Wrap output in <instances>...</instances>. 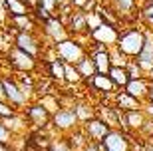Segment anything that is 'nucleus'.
Listing matches in <instances>:
<instances>
[{
    "label": "nucleus",
    "mask_w": 153,
    "mask_h": 151,
    "mask_svg": "<svg viewBox=\"0 0 153 151\" xmlns=\"http://www.w3.org/2000/svg\"><path fill=\"white\" fill-rule=\"evenodd\" d=\"M147 42V32L145 28L139 26H127L119 32V40H117V48L123 52L127 58H137V54L143 50V46Z\"/></svg>",
    "instance_id": "nucleus-1"
},
{
    "label": "nucleus",
    "mask_w": 153,
    "mask_h": 151,
    "mask_svg": "<svg viewBox=\"0 0 153 151\" xmlns=\"http://www.w3.org/2000/svg\"><path fill=\"white\" fill-rule=\"evenodd\" d=\"M85 42L88 40H79V38H74V36H70V38L62 40V42H58L56 44V52H58V58L66 64H78L82 58L88 54V48H85Z\"/></svg>",
    "instance_id": "nucleus-2"
},
{
    "label": "nucleus",
    "mask_w": 153,
    "mask_h": 151,
    "mask_svg": "<svg viewBox=\"0 0 153 151\" xmlns=\"http://www.w3.org/2000/svg\"><path fill=\"white\" fill-rule=\"evenodd\" d=\"M6 62L14 74H36V70H38V60L16 46L6 54Z\"/></svg>",
    "instance_id": "nucleus-3"
},
{
    "label": "nucleus",
    "mask_w": 153,
    "mask_h": 151,
    "mask_svg": "<svg viewBox=\"0 0 153 151\" xmlns=\"http://www.w3.org/2000/svg\"><path fill=\"white\" fill-rule=\"evenodd\" d=\"M79 125H82V123H79L78 115H76L74 107H60V109L52 115V127H54V131H58V133H62V135L72 133Z\"/></svg>",
    "instance_id": "nucleus-4"
},
{
    "label": "nucleus",
    "mask_w": 153,
    "mask_h": 151,
    "mask_svg": "<svg viewBox=\"0 0 153 151\" xmlns=\"http://www.w3.org/2000/svg\"><path fill=\"white\" fill-rule=\"evenodd\" d=\"M2 84H4V91H6V101L12 103L18 112H22L24 107L30 103V97L22 91V88L18 86L14 74H6L2 76Z\"/></svg>",
    "instance_id": "nucleus-5"
},
{
    "label": "nucleus",
    "mask_w": 153,
    "mask_h": 151,
    "mask_svg": "<svg viewBox=\"0 0 153 151\" xmlns=\"http://www.w3.org/2000/svg\"><path fill=\"white\" fill-rule=\"evenodd\" d=\"M22 115L26 118V121L36 129H44V127H48V125L52 123V113L48 112L38 100L30 101L28 106L22 109Z\"/></svg>",
    "instance_id": "nucleus-6"
},
{
    "label": "nucleus",
    "mask_w": 153,
    "mask_h": 151,
    "mask_svg": "<svg viewBox=\"0 0 153 151\" xmlns=\"http://www.w3.org/2000/svg\"><path fill=\"white\" fill-rule=\"evenodd\" d=\"M119 32H121V30H119L117 26H111V24L100 22L96 28L90 30V36H88V40L102 44L103 48H111V46H117Z\"/></svg>",
    "instance_id": "nucleus-7"
},
{
    "label": "nucleus",
    "mask_w": 153,
    "mask_h": 151,
    "mask_svg": "<svg viewBox=\"0 0 153 151\" xmlns=\"http://www.w3.org/2000/svg\"><path fill=\"white\" fill-rule=\"evenodd\" d=\"M14 46L20 48L22 52H26V54H30V56H34L36 60L42 58L46 48V46L40 44V38L36 36V32H16L14 34Z\"/></svg>",
    "instance_id": "nucleus-8"
},
{
    "label": "nucleus",
    "mask_w": 153,
    "mask_h": 151,
    "mask_svg": "<svg viewBox=\"0 0 153 151\" xmlns=\"http://www.w3.org/2000/svg\"><path fill=\"white\" fill-rule=\"evenodd\" d=\"M44 28H42V32H44V38L50 42V44L56 46L58 42H62V40L70 38V32H68V26H66V22H64L60 16H52L48 18L44 24H42Z\"/></svg>",
    "instance_id": "nucleus-9"
},
{
    "label": "nucleus",
    "mask_w": 153,
    "mask_h": 151,
    "mask_svg": "<svg viewBox=\"0 0 153 151\" xmlns=\"http://www.w3.org/2000/svg\"><path fill=\"white\" fill-rule=\"evenodd\" d=\"M102 151H131V139L123 129H109L105 139L100 143Z\"/></svg>",
    "instance_id": "nucleus-10"
},
{
    "label": "nucleus",
    "mask_w": 153,
    "mask_h": 151,
    "mask_svg": "<svg viewBox=\"0 0 153 151\" xmlns=\"http://www.w3.org/2000/svg\"><path fill=\"white\" fill-rule=\"evenodd\" d=\"M82 129H84L85 137L90 139V143H102V141L105 139V135L109 133L111 127H109L102 118L96 115V118H91V119H88V121L82 123Z\"/></svg>",
    "instance_id": "nucleus-11"
},
{
    "label": "nucleus",
    "mask_w": 153,
    "mask_h": 151,
    "mask_svg": "<svg viewBox=\"0 0 153 151\" xmlns=\"http://www.w3.org/2000/svg\"><path fill=\"white\" fill-rule=\"evenodd\" d=\"M147 115H145V112L141 109H133V112H123L121 113V118H119V129H123V131H127V133H131V131H141L143 125L147 123Z\"/></svg>",
    "instance_id": "nucleus-12"
},
{
    "label": "nucleus",
    "mask_w": 153,
    "mask_h": 151,
    "mask_svg": "<svg viewBox=\"0 0 153 151\" xmlns=\"http://www.w3.org/2000/svg\"><path fill=\"white\" fill-rule=\"evenodd\" d=\"M68 32L70 36H74V38H84L88 40V36H90V24H88V12L84 10H74V14L70 16L68 20Z\"/></svg>",
    "instance_id": "nucleus-13"
},
{
    "label": "nucleus",
    "mask_w": 153,
    "mask_h": 151,
    "mask_svg": "<svg viewBox=\"0 0 153 151\" xmlns=\"http://www.w3.org/2000/svg\"><path fill=\"white\" fill-rule=\"evenodd\" d=\"M85 86H90L94 91H97V94L102 95H108L109 100H111V95L117 91V88H115V84L111 82V78H109L108 74H96L91 80H88V82H84Z\"/></svg>",
    "instance_id": "nucleus-14"
},
{
    "label": "nucleus",
    "mask_w": 153,
    "mask_h": 151,
    "mask_svg": "<svg viewBox=\"0 0 153 151\" xmlns=\"http://www.w3.org/2000/svg\"><path fill=\"white\" fill-rule=\"evenodd\" d=\"M129 95H133L135 100L147 101V95H149V90H151V80L149 78H137V80H129V84L123 88Z\"/></svg>",
    "instance_id": "nucleus-15"
},
{
    "label": "nucleus",
    "mask_w": 153,
    "mask_h": 151,
    "mask_svg": "<svg viewBox=\"0 0 153 151\" xmlns=\"http://www.w3.org/2000/svg\"><path fill=\"white\" fill-rule=\"evenodd\" d=\"M111 103L121 112H133V109H141L143 103L139 100H135L133 95H129L125 90H117L111 95Z\"/></svg>",
    "instance_id": "nucleus-16"
},
{
    "label": "nucleus",
    "mask_w": 153,
    "mask_h": 151,
    "mask_svg": "<svg viewBox=\"0 0 153 151\" xmlns=\"http://www.w3.org/2000/svg\"><path fill=\"white\" fill-rule=\"evenodd\" d=\"M38 26L34 14H22V16H8L6 28H14V32H34V28Z\"/></svg>",
    "instance_id": "nucleus-17"
},
{
    "label": "nucleus",
    "mask_w": 153,
    "mask_h": 151,
    "mask_svg": "<svg viewBox=\"0 0 153 151\" xmlns=\"http://www.w3.org/2000/svg\"><path fill=\"white\" fill-rule=\"evenodd\" d=\"M108 4L114 8L121 20H133L135 18L133 12L137 10V0H108Z\"/></svg>",
    "instance_id": "nucleus-18"
},
{
    "label": "nucleus",
    "mask_w": 153,
    "mask_h": 151,
    "mask_svg": "<svg viewBox=\"0 0 153 151\" xmlns=\"http://www.w3.org/2000/svg\"><path fill=\"white\" fill-rule=\"evenodd\" d=\"M44 66H46V76H50L56 86L66 84V62L56 58L52 62H44Z\"/></svg>",
    "instance_id": "nucleus-19"
},
{
    "label": "nucleus",
    "mask_w": 153,
    "mask_h": 151,
    "mask_svg": "<svg viewBox=\"0 0 153 151\" xmlns=\"http://www.w3.org/2000/svg\"><path fill=\"white\" fill-rule=\"evenodd\" d=\"M94 58V64H96L97 74H109L111 70V58H109V48H102V50L90 54Z\"/></svg>",
    "instance_id": "nucleus-20"
},
{
    "label": "nucleus",
    "mask_w": 153,
    "mask_h": 151,
    "mask_svg": "<svg viewBox=\"0 0 153 151\" xmlns=\"http://www.w3.org/2000/svg\"><path fill=\"white\" fill-rule=\"evenodd\" d=\"M76 68H78V72L82 74V78H84V82H88V80H91L94 76L97 74L96 70V64H94V58L90 56V54H85L82 60L76 64Z\"/></svg>",
    "instance_id": "nucleus-21"
},
{
    "label": "nucleus",
    "mask_w": 153,
    "mask_h": 151,
    "mask_svg": "<svg viewBox=\"0 0 153 151\" xmlns=\"http://www.w3.org/2000/svg\"><path fill=\"white\" fill-rule=\"evenodd\" d=\"M109 78H111V82L115 84V88L117 90H123L125 86L129 84V72H127V68H119V66H111V70H109L108 74Z\"/></svg>",
    "instance_id": "nucleus-22"
},
{
    "label": "nucleus",
    "mask_w": 153,
    "mask_h": 151,
    "mask_svg": "<svg viewBox=\"0 0 153 151\" xmlns=\"http://www.w3.org/2000/svg\"><path fill=\"white\" fill-rule=\"evenodd\" d=\"M38 101L52 113V115H54V113L62 107V101H60V94H58V91H52V94L42 95V97H38Z\"/></svg>",
    "instance_id": "nucleus-23"
},
{
    "label": "nucleus",
    "mask_w": 153,
    "mask_h": 151,
    "mask_svg": "<svg viewBox=\"0 0 153 151\" xmlns=\"http://www.w3.org/2000/svg\"><path fill=\"white\" fill-rule=\"evenodd\" d=\"M8 16H22V14H30V6L26 4V0H4Z\"/></svg>",
    "instance_id": "nucleus-24"
},
{
    "label": "nucleus",
    "mask_w": 153,
    "mask_h": 151,
    "mask_svg": "<svg viewBox=\"0 0 153 151\" xmlns=\"http://www.w3.org/2000/svg\"><path fill=\"white\" fill-rule=\"evenodd\" d=\"M139 20L145 28L153 30V0H145V4L139 8Z\"/></svg>",
    "instance_id": "nucleus-25"
},
{
    "label": "nucleus",
    "mask_w": 153,
    "mask_h": 151,
    "mask_svg": "<svg viewBox=\"0 0 153 151\" xmlns=\"http://www.w3.org/2000/svg\"><path fill=\"white\" fill-rule=\"evenodd\" d=\"M74 112H76V115H78L79 123L96 118V109H94L91 106H88V103H74Z\"/></svg>",
    "instance_id": "nucleus-26"
},
{
    "label": "nucleus",
    "mask_w": 153,
    "mask_h": 151,
    "mask_svg": "<svg viewBox=\"0 0 153 151\" xmlns=\"http://www.w3.org/2000/svg\"><path fill=\"white\" fill-rule=\"evenodd\" d=\"M109 58H111V66H119V68H127L131 58H127L123 52L119 50L117 46H111L109 48Z\"/></svg>",
    "instance_id": "nucleus-27"
},
{
    "label": "nucleus",
    "mask_w": 153,
    "mask_h": 151,
    "mask_svg": "<svg viewBox=\"0 0 153 151\" xmlns=\"http://www.w3.org/2000/svg\"><path fill=\"white\" fill-rule=\"evenodd\" d=\"M84 82V78H82V74L78 72V68L74 66V64H66V84L68 86H78Z\"/></svg>",
    "instance_id": "nucleus-28"
},
{
    "label": "nucleus",
    "mask_w": 153,
    "mask_h": 151,
    "mask_svg": "<svg viewBox=\"0 0 153 151\" xmlns=\"http://www.w3.org/2000/svg\"><path fill=\"white\" fill-rule=\"evenodd\" d=\"M18 135L12 133L10 127H6L4 123H2V119H0V143H4V145H12L14 141H16Z\"/></svg>",
    "instance_id": "nucleus-29"
},
{
    "label": "nucleus",
    "mask_w": 153,
    "mask_h": 151,
    "mask_svg": "<svg viewBox=\"0 0 153 151\" xmlns=\"http://www.w3.org/2000/svg\"><path fill=\"white\" fill-rule=\"evenodd\" d=\"M18 109L12 103H8L6 100H0V119H6V118H12V115H16Z\"/></svg>",
    "instance_id": "nucleus-30"
},
{
    "label": "nucleus",
    "mask_w": 153,
    "mask_h": 151,
    "mask_svg": "<svg viewBox=\"0 0 153 151\" xmlns=\"http://www.w3.org/2000/svg\"><path fill=\"white\" fill-rule=\"evenodd\" d=\"M127 72H129V78H131V80L147 78V76H145V72L141 70V66H139L135 60H129V64H127Z\"/></svg>",
    "instance_id": "nucleus-31"
},
{
    "label": "nucleus",
    "mask_w": 153,
    "mask_h": 151,
    "mask_svg": "<svg viewBox=\"0 0 153 151\" xmlns=\"http://www.w3.org/2000/svg\"><path fill=\"white\" fill-rule=\"evenodd\" d=\"M48 151H74L72 147H70V143L66 141V137H58V139L52 141V145Z\"/></svg>",
    "instance_id": "nucleus-32"
},
{
    "label": "nucleus",
    "mask_w": 153,
    "mask_h": 151,
    "mask_svg": "<svg viewBox=\"0 0 153 151\" xmlns=\"http://www.w3.org/2000/svg\"><path fill=\"white\" fill-rule=\"evenodd\" d=\"M8 22V10H6V2L0 0V28H4Z\"/></svg>",
    "instance_id": "nucleus-33"
},
{
    "label": "nucleus",
    "mask_w": 153,
    "mask_h": 151,
    "mask_svg": "<svg viewBox=\"0 0 153 151\" xmlns=\"http://www.w3.org/2000/svg\"><path fill=\"white\" fill-rule=\"evenodd\" d=\"M143 112L149 119H153V103L151 101H143Z\"/></svg>",
    "instance_id": "nucleus-34"
},
{
    "label": "nucleus",
    "mask_w": 153,
    "mask_h": 151,
    "mask_svg": "<svg viewBox=\"0 0 153 151\" xmlns=\"http://www.w3.org/2000/svg\"><path fill=\"white\" fill-rule=\"evenodd\" d=\"M84 151H102V149H100V143H88L84 147Z\"/></svg>",
    "instance_id": "nucleus-35"
},
{
    "label": "nucleus",
    "mask_w": 153,
    "mask_h": 151,
    "mask_svg": "<svg viewBox=\"0 0 153 151\" xmlns=\"http://www.w3.org/2000/svg\"><path fill=\"white\" fill-rule=\"evenodd\" d=\"M0 151H18L14 145H4V143H0Z\"/></svg>",
    "instance_id": "nucleus-36"
},
{
    "label": "nucleus",
    "mask_w": 153,
    "mask_h": 151,
    "mask_svg": "<svg viewBox=\"0 0 153 151\" xmlns=\"http://www.w3.org/2000/svg\"><path fill=\"white\" fill-rule=\"evenodd\" d=\"M0 100H6V91H4V84H2V78H0Z\"/></svg>",
    "instance_id": "nucleus-37"
},
{
    "label": "nucleus",
    "mask_w": 153,
    "mask_h": 151,
    "mask_svg": "<svg viewBox=\"0 0 153 151\" xmlns=\"http://www.w3.org/2000/svg\"><path fill=\"white\" fill-rule=\"evenodd\" d=\"M147 101L153 103V84H151V90H149V95H147Z\"/></svg>",
    "instance_id": "nucleus-38"
},
{
    "label": "nucleus",
    "mask_w": 153,
    "mask_h": 151,
    "mask_svg": "<svg viewBox=\"0 0 153 151\" xmlns=\"http://www.w3.org/2000/svg\"><path fill=\"white\" fill-rule=\"evenodd\" d=\"M147 78H149V80H151V82H153V68H151V70H149V74H147Z\"/></svg>",
    "instance_id": "nucleus-39"
}]
</instances>
